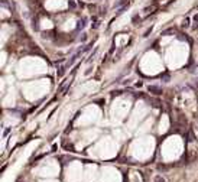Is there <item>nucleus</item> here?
<instances>
[{
  "label": "nucleus",
  "instance_id": "f03ea898",
  "mask_svg": "<svg viewBox=\"0 0 198 182\" xmlns=\"http://www.w3.org/2000/svg\"><path fill=\"white\" fill-rule=\"evenodd\" d=\"M155 182H165V179L162 178L161 175H156V176H155Z\"/></svg>",
  "mask_w": 198,
  "mask_h": 182
},
{
  "label": "nucleus",
  "instance_id": "f257e3e1",
  "mask_svg": "<svg viewBox=\"0 0 198 182\" xmlns=\"http://www.w3.org/2000/svg\"><path fill=\"white\" fill-rule=\"evenodd\" d=\"M149 91H153V94H161L162 93V90L159 88V87H155V86H149Z\"/></svg>",
  "mask_w": 198,
  "mask_h": 182
}]
</instances>
